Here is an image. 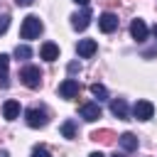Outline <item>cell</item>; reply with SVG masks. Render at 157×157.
<instances>
[{
  "mask_svg": "<svg viewBox=\"0 0 157 157\" xmlns=\"http://www.w3.org/2000/svg\"><path fill=\"white\" fill-rule=\"evenodd\" d=\"M42 29H44L42 20H39L37 15H27V17L22 20V29H20V34H22V39H34V37L42 34Z\"/></svg>",
  "mask_w": 157,
  "mask_h": 157,
  "instance_id": "obj_1",
  "label": "cell"
},
{
  "mask_svg": "<svg viewBox=\"0 0 157 157\" xmlns=\"http://www.w3.org/2000/svg\"><path fill=\"white\" fill-rule=\"evenodd\" d=\"M25 120H27V125H29V128H44V125L49 123L47 110H44V108H37V105L25 110Z\"/></svg>",
  "mask_w": 157,
  "mask_h": 157,
  "instance_id": "obj_2",
  "label": "cell"
},
{
  "mask_svg": "<svg viewBox=\"0 0 157 157\" xmlns=\"http://www.w3.org/2000/svg\"><path fill=\"white\" fill-rule=\"evenodd\" d=\"M20 78H22V83H25L27 88H39V83H42V71H39L37 66H25V69L20 71Z\"/></svg>",
  "mask_w": 157,
  "mask_h": 157,
  "instance_id": "obj_3",
  "label": "cell"
},
{
  "mask_svg": "<svg viewBox=\"0 0 157 157\" xmlns=\"http://www.w3.org/2000/svg\"><path fill=\"white\" fill-rule=\"evenodd\" d=\"M78 91H81V86H78L76 78H64V81L59 83V96H61V98H76Z\"/></svg>",
  "mask_w": 157,
  "mask_h": 157,
  "instance_id": "obj_4",
  "label": "cell"
},
{
  "mask_svg": "<svg viewBox=\"0 0 157 157\" xmlns=\"http://www.w3.org/2000/svg\"><path fill=\"white\" fill-rule=\"evenodd\" d=\"M132 115H135L137 120H150V118L155 115V105H152L150 101H137V103L132 105Z\"/></svg>",
  "mask_w": 157,
  "mask_h": 157,
  "instance_id": "obj_5",
  "label": "cell"
},
{
  "mask_svg": "<svg viewBox=\"0 0 157 157\" xmlns=\"http://www.w3.org/2000/svg\"><path fill=\"white\" fill-rule=\"evenodd\" d=\"M98 27H101L105 34L115 32V29H118V15H115V12H103V15L98 17Z\"/></svg>",
  "mask_w": 157,
  "mask_h": 157,
  "instance_id": "obj_6",
  "label": "cell"
},
{
  "mask_svg": "<svg viewBox=\"0 0 157 157\" xmlns=\"http://www.w3.org/2000/svg\"><path fill=\"white\" fill-rule=\"evenodd\" d=\"M88 22H91V10H88V7H83V10H81V12H76V15H71V27H74V29H78V32H81V29H86V27H88Z\"/></svg>",
  "mask_w": 157,
  "mask_h": 157,
  "instance_id": "obj_7",
  "label": "cell"
},
{
  "mask_svg": "<svg viewBox=\"0 0 157 157\" xmlns=\"http://www.w3.org/2000/svg\"><path fill=\"white\" fill-rule=\"evenodd\" d=\"M78 113H81V118L88 120V123H93V120L101 118V108H98V103H83V105L78 108Z\"/></svg>",
  "mask_w": 157,
  "mask_h": 157,
  "instance_id": "obj_8",
  "label": "cell"
},
{
  "mask_svg": "<svg viewBox=\"0 0 157 157\" xmlns=\"http://www.w3.org/2000/svg\"><path fill=\"white\" fill-rule=\"evenodd\" d=\"M130 34H132V39L145 42V39H147V25H145L142 20H132V25H130Z\"/></svg>",
  "mask_w": 157,
  "mask_h": 157,
  "instance_id": "obj_9",
  "label": "cell"
},
{
  "mask_svg": "<svg viewBox=\"0 0 157 157\" xmlns=\"http://www.w3.org/2000/svg\"><path fill=\"white\" fill-rule=\"evenodd\" d=\"M39 54H42L44 61H56V59H59V47H56L54 42H44L42 49H39Z\"/></svg>",
  "mask_w": 157,
  "mask_h": 157,
  "instance_id": "obj_10",
  "label": "cell"
},
{
  "mask_svg": "<svg viewBox=\"0 0 157 157\" xmlns=\"http://www.w3.org/2000/svg\"><path fill=\"white\" fill-rule=\"evenodd\" d=\"M76 52H78V56H93L96 54V39H81L76 44Z\"/></svg>",
  "mask_w": 157,
  "mask_h": 157,
  "instance_id": "obj_11",
  "label": "cell"
},
{
  "mask_svg": "<svg viewBox=\"0 0 157 157\" xmlns=\"http://www.w3.org/2000/svg\"><path fill=\"white\" fill-rule=\"evenodd\" d=\"M110 113H113L118 120H128V103H125L123 98L113 101V103H110Z\"/></svg>",
  "mask_w": 157,
  "mask_h": 157,
  "instance_id": "obj_12",
  "label": "cell"
},
{
  "mask_svg": "<svg viewBox=\"0 0 157 157\" xmlns=\"http://www.w3.org/2000/svg\"><path fill=\"white\" fill-rule=\"evenodd\" d=\"M118 142H120V147H123L125 152L137 150V137H135L132 132H123V135H118Z\"/></svg>",
  "mask_w": 157,
  "mask_h": 157,
  "instance_id": "obj_13",
  "label": "cell"
},
{
  "mask_svg": "<svg viewBox=\"0 0 157 157\" xmlns=\"http://www.w3.org/2000/svg\"><path fill=\"white\" fill-rule=\"evenodd\" d=\"M2 115H5V120H15V118H20V103H17V101H5V105H2Z\"/></svg>",
  "mask_w": 157,
  "mask_h": 157,
  "instance_id": "obj_14",
  "label": "cell"
},
{
  "mask_svg": "<svg viewBox=\"0 0 157 157\" xmlns=\"http://www.w3.org/2000/svg\"><path fill=\"white\" fill-rule=\"evenodd\" d=\"M115 137H118V135H115L113 130H108V128H105V130H96V132H91V140H96V142H103V145H110Z\"/></svg>",
  "mask_w": 157,
  "mask_h": 157,
  "instance_id": "obj_15",
  "label": "cell"
},
{
  "mask_svg": "<svg viewBox=\"0 0 157 157\" xmlns=\"http://www.w3.org/2000/svg\"><path fill=\"white\" fill-rule=\"evenodd\" d=\"M61 135L69 137V140H74V137H76V123H74V120H66V123L61 125Z\"/></svg>",
  "mask_w": 157,
  "mask_h": 157,
  "instance_id": "obj_16",
  "label": "cell"
},
{
  "mask_svg": "<svg viewBox=\"0 0 157 157\" xmlns=\"http://www.w3.org/2000/svg\"><path fill=\"white\" fill-rule=\"evenodd\" d=\"M7 66H10V56L7 54H0V83L2 86H7V81H5V76H7Z\"/></svg>",
  "mask_w": 157,
  "mask_h": 157,
  "instance_id": "obj_17",
  "label": "cell"
},
{
  "mask_svg": "<svg viewBox=\"0 0 157 157\" xmlns=\"http://www.w3.org/2000/svg\"><path fill=\"white\" fill-rule=\"evenodd\" d=\"M15 56L25 61V59H29V56H32V49H29L27 44H17V47H15Z\"/></svg>",
  "mask_w": 157,
  "mask_h": 157,
  "instance_id": "obj_18",
  "label": "cell"
},
{
  "mask_svg": "<svg viewBox=\"0 0 157 157\" xmlns=\"http://www.w3.org/2000/svg\"><path fill=\"white\" fill-rule=\"evenodd\" d=\"M91 93H93L98 101H105V98H108V91H105L103 83H93V86H91Z\"/></svg>",
  "mask_w": 157,
  "mask_h": 157,
  "instance_id": "obj_19",
  "label": "cell"
},
{
  "mask_svg": "<svg viewBox=\"0 0 157 157\" xmlns=\"http://www.w3.org/2000/svg\"><path fill=\"white\" fill-rule=\"evenodd\" d=\"M32 157H52V155H49V150H47V147H42V145H39V147H34V150H32Z\"/></svg>",
  "mask_w": 157,
  "mask_h": 157,
  "instance_id": "obj_20",
  "label": "cell"
},
{
  "mask_svg": "<svg viewBox=\"0 0 157 157\" xmlns=\"http://www.w3.org/2000/svg\"><path fill=\"white\" fill-rule=\"evenodd\" d=\"M7 25H10V17H7V15H2V17H0V34L7 29Z\"/></svg>",
  "mask_w": 157,
  "mask_h": 157,
  "instance_id": "obj_21",
  "label": "cell"
},
{
  "mask_svg": "<svg viewBox=\"0 0 157 157\" xmlns=\"http://www.w3.org/2000/svg\"><path fill=\"white\" fill-rule=\"evenodd\" d=\"M76 71H81V66L74 61V64H69V74H76Z\"/></svg>",
  "mask_w": 157,
  "mask_h": 157,
  "instance_id": "obj_22",
  "label": "cell"
},
{
  "mask_svg": "<svg viewBox=\"0 0 157 157\" xmlns=\"http://www.w3.org/2000/svg\"><path fill=\"white\" fill-rule=\"evenodd\" d=\"M15 2H17V5H20V7H27V5H32V2H34V0H15Z\"/></svg>",
  "mask_w": 157,
  "mask_h": 157,
  "instance_id": "obj_23",
  "label": "cell"
},
{
  "mask_svg": "<svg viewBox=\"0 0 157 157\" xmlns=\"http://www.w3.org/2000/svg\"><path fill=\"white\" fill-rule=\"evenodd\" d=\"M74 2H76V5H81V7H86V5H88V0H74Z\"/></svg>",
  "mask_w": 157,
  "mask_h": 157,
  "instance_id": "obj_24",
  "label": "cell"
},
{
  "mask_svg": "<svg viewBox=\"0 0 157 157\" xmlns=\"http://www.w3.org/2000/svg\"><path fill=\"white\" fill-rule=\"evenodd\" d=\"M88 157H105V155H103V152H91Z\"/></svg>",
  "mask_w": 157,
  "mask_h": 157,
  "instance_id": "obj_25",
  "label": "cell"
},
{
  "mask_svg": "<svg viewBox=\"0 0 157 157\" xmlns=\"http://www.w3.org/2000/svg\"><path fill=\"white\" fill-rule=\"evenodd\" d=\"M0 157H10V155H7V152H5V150H0Z\"/></svg>",
  "mask_w": 157,
  "mask_h": 157,
  "instance_id": "obj_26",
  "label": "cell"
},
{
  "mask_svg": "<svg viewBox=\"0 0 157 157\" xmlns=\"http://www.w3.org/2000/svg\"><path fill=\"white\" fill-rule=\"evenodd\" d=\"M152 34H155V37H157V25H155V27H152Z\"/></svg>",
  "mask_w": 157,
  "mask_h": 157,
  "instance_id": "obj_27",
  "label": "cell"
},
{
  "mask_svg": "<svg viewBox=\"0 0 157 157\" xmlns=\"http://www.w3.org/2000/svg\"><path fill=\"white\" fill-rule=\"evenodd\" d=\"M113 157H125V155H123V152H115V155H113Z\"/></svg>",
  "mask_w": 157,
  "mask_h": 157,
  "instance_id": "obj_28",
  "label": "cell"
}]
</instances>
